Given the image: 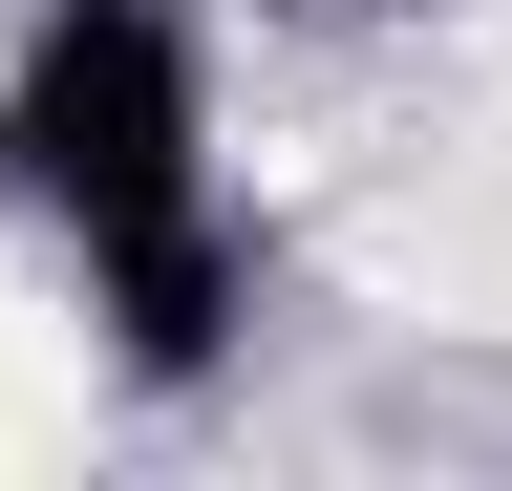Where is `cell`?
Returning <instances> with one entry per match:
<instances>
[{"instance_id": "6da1fadb", "label": "cell", "mask_w": 512, "mask_h": 491, "mask_svg": "<svg viewBox=\"0 0 512 491\" xmlns=\"http://www.w3.org/2000/svg\"><path fill=\"white\" fill-rule=\"evenodd\" d=\"M0 193L86 257V299L128 321L150 385H192L235 342V235L192 193V43H171V0H43L22 86H0Z\"/></svg>"}]
</instances>
